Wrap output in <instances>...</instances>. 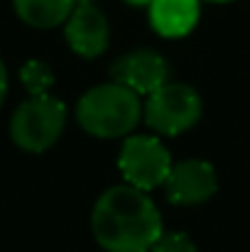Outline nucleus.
<instances>
[{"label": "nucleus", "mask_w": 250, "mask_h": 252, "mask_svg": "<svg viewBox=\"0 0 250 252\" xmlns=\"http://www.w3.org/2000/svg\"><path fill=\"white\" fill-rule=\"evenodd\" d=\"M165 223L150 191L130 184L106 189L91 211V233L106 252H150Z\"/></svg>", "instance_id": "f257e3e1"}, {"label": "nucleus", "mask_w": 250, "mask_h": 252, "mask_svg": "<svg viewBox=\"0 0 250 252\" xmlns=\"http://www.w3.org/2000/svg\"><path fill=\"white\" fill-rule=\"evenodd\" d=\"M143 120V100L135 91L118 81L88 88L76 103V123L86 135L118 140L135 132Z\"/></svg>", "instance_id": "f03ea898"}, {"label": "nucleus", "mask_w": 250, "mask_h": 252, "mask_svg": "<svg viewBox=\"0 0 250 252\" xmlns=\"http://www.w3.org/2000/svg\"><path fill=\"white\" fill-rule=\"evenodd\" d=\"M67 115V105L52 93L30 95L10 118V140L27 155H42L62 137Z\"/></svg>", "instance_id": "7ed1b4c3"}, {"label": "nucleus", "mask_w": 250, "mask_h": 252, "mask_svg": "<svg viewBox=\"0 0 250 252\" xmlns=\"http://www.w3.org/2000/svg\"><path fill=\"white\" fill-rule=\"evenodd\" d=\"M204 113L201 95L194 86L167 81L150 95H145L143 103V120L150 130L157 135L177 137L186 130H191Z\"/></svg>", "instance_id": "20e7f679"}, {"label": "nucleus", "mask_w": 250, "mask_h": 252, "mask_svg": "<svg viewBox=\"0 0 250 252\" xmlns=\"http://www.w3.org/2000/svg\"><path fill=\"white\" fill-rule=\"evenodd\" d=\"M172 164H174L172 155L157 135L123 137V147L118 155V169H120L125 184L143 189V191H155L157 186H165Z\"/></svg>", "instance_id": "39448f33"}, {"label": "nucleus", "mask_w": 250, "mask_h": 252, "mask_svg": "<svg viewBox=\"0 0 250 252\" xmlns=\"http://www.w3.org/2000/svg\"><path fill=\"white\" fill-rule=\"evenodd\" d=\"M218 191L216 167L206 159H181L172 164L165 193L174 206H201Z\"/></svg>", "instance_id": "423d86ee"}, {"label": "nucleus", "mask_w": 250, "mask_h": 252, "mask_svg": "<svg viewBox=\"0 0 250 252\" xmlns=\"http://www.w3.org/2000/svg\"><path fill=\"white\" fill-rule=\"evenodd\" d=\"M110 76L113 81L135 91L143 98L169 81V64L155 49H135L113 62Z\"/></svg>", "instance_id": "0eeeda50"}, {"label": "nucleus", "mask_w": 250, "mask_h": 252, "mask_svg": "<svg viewBox=\"0 0 250 252\" xmlns=\"http://www.w3.org/2000/svg\"><path fill=\"white\" fill-rule=\"evenodd\" d=\"M64 37L74 54L96 59L110 44V27L106 15L93 2H79L64 22Z\"/></svg>", "instance_id": "6e6552de"}, {"label": "nucleus", "mask_w": 250, "mask_h": 252, "mask_svg": "<svg viewBox=\"0 0 250 252\" xmlns=\"http://www.w3.org/2000/svg\"><path fill=\"white\" fill-rule=\"evenodd\" d=\"M147 7L152 30L167 39L186 37L196 27L201 15L199 0H152Z\"/></svg>", "instance_id": "1a4fd4ad"}, {"label": "nucleus", "mask_w": 250, "mask_h": 252, "mask_svg": "<svg viewBox=\"0 0 250 252\" xmlns=\"http://www.w3.org/2000/svg\"><path fill=\"white\" fill-rule=\"evenodd\" d=\"M15 15L37 30H52L67 22L76 0H12Z\"/></svg>", "instance_id": "9d476101"}, {"label": "nucleus", "mask_w": 250, "mask_h": 252, "mask_svg": "<svg viewBox=\"0 0 250 252\" xmlns=\"http://www.w3.org/2000/svg\"><path fill=\"white\" fill-rule=\"evenodd\" d=\"M20 81L30 95H47L54 88V71L42 59H27L20 66Z\"/></svg>", "instance_id": "9b49d317"}, {"label": "nucleus", "mask_w": 250, "mask_h": 252, "mask_svg": "<svg viewBox=\"0 0 250 252\" xmlns=\"http://www.w3.org/2000/svg\"><path fill=\"white\" fill-rule=\"evenodd\" d=\"M150 252H196V243L181 230H162Z\"/></svg>", "instance_id": "f8f14e48"}, {"label": "nucleus", "mask_w": 250, "mask_h": 252, "mask_svg": "<svg viewBox=\"0 0 250 252\" xmlns=\"http://www.w3.org/2000/svg\"><path fill=\"white\" fill-rule=\"evenodd\" d=\"M5 95H7V69L5 62L0 59V108L5 105Z\"/></svg>", "instance_id": "ddd939ff"}, {"label": "nucleus", "mask_w": 250, "mask_h": 252, "mask_svg": "<svg viewBox=\"0 0 250 252\" xmlns=\"http://www.w3.org/2000/svg\"><path fill=\"white\" fill-rule=\"evenodd\" d=\"M125 2H130V5H150L152 0H125Z\"/></svg>", "instance_id": "4468645a"}, {"label": "nucleus", "mask_w": 250, "mask_h": 252, "mask_svg": "<svg viewBox=\"0 0 250 252\" xmlns=\"http://www.w3.org/2000/svg\"><path fill=\"white\" fill-rule=\"evenodd\" d=\"M79 2H93V0H76V5H79Z\"/></svg>", "instance_id": "2eb2a0df"}, {"label": "nucleus", "mask_w": 250, "mask_h": 252, "mask_svg": "<svg viewBox=\"0 0 250 252\" xmlns=\"http://www.w3.org/2000/svg\"><path fill=\"white\" fill-rule=\"evenodd\" d=\"M211 2H228V0H211Z\"/></svg>", "instance_id": "dca6fc26"}]
</instances>
